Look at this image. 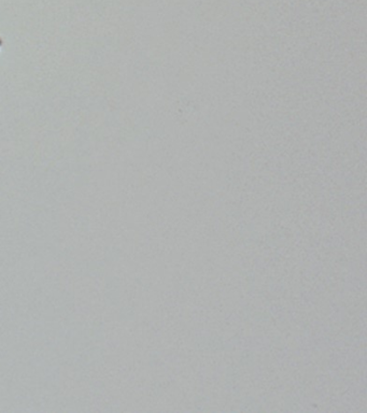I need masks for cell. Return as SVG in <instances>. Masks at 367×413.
I'll use <instances>...</instances> for the list:
<instances>
[{
	"instance_id": "cell-1",
	"label": "cell",
	"mask_w": 367,
	"mask_h": 413,
	"mask_svg": "<svg viewBox=\"0 0 367 413\" xmlns=\"http://www.w3.org/2000/svg\"><path fill=\"white\" fill-rule=\"evenodd\" d=\"M1 50H2V41L0 40V51H1Z\"/></svg>"
}]
</instances>
